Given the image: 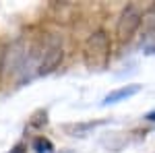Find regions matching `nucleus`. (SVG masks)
<instances>
[{"mask_svg":"<svg viewBox=\"0 0 155 153\" xmlns=\"http://www.w3.org/2000/svg\"><path fill=\"white\" fill-rule=\"evenodd\" d=\"M83 60L87 68L91 71H104L110 62V37L104 29H97L85 39Z\"/></svg>","mask_w":155,"mask_h":153,"instance_id":"f257e3e1","label":"nucleus"},{"mask_svg":"<svg viewBox=\"0 0 155 153\" xmlns=\"http://www.w3.org/2000/svg\"><path fill=\"white\" fill-rule=\"evenodd\" d=\"M141 23H143V12L139 11L134 4H128L124 11L120 12L118 21H116V39L120 44L128 42L137 33V29L141 27Z\"/></svg>","mask_w":155,"mask_h":153,"instance_id":"f03ea898","label":"nucleus"},{"mask_svg":"<svg viewBox=\"0 0 155 153\" xmlns=\"http://www.w3.org/2000/svg\"><path fill=\"white\" fill-rule=\"evenodd\" d=\"M62 60H64V50H62V46H50L44 52L39 64H37V75H50L52 71H56L60 64H62Z\"/></svg>","mask_w":155,"mask_h":153,"instance_id":"7ed1b4c3","label":"nucleus"},{"mask_svg":"<svg viewBox=\"0 0 155 153\" xmlns=\"http://www.w3.org/2000/svg\"><path fill=\"white\" fill-rule=\"evenodd\" d=\"M143 89V85H139V83H132V85H124V87H120V89H116V91H112V93H107L106 97H104V106H110V104H118V101H122V99H128V97H132V95H137L139 91Z\"/></svg>","mask_w":155,"mask_h":153,"instance_id":"20e7f679","label":"nucleus"},{"mask_svg":"<svg viewBox=\"0 0 155 153\" xmlns=\"http://www.w3.org/2000/svg\"><path fill=\"white\" fill-rule=\"evenodd\" d=\"M33 151L35 153H54V143L46 137H37L33 139Z\"/></svg>","mask_w":155,"mask_h":153,"instance_id":"39448f33","label":"nucleus"},{"mask_svg":"<svg viewBox=\"0 0 155 153\" xmlns=\"http://www.w3.org/2000/svg\"><path fill=\"white\" fill-rule=\"evenodd\" d=\"M143 23L147 29H155V2L143 12Z\"/></svg>","mask_w":155,"mask_h":153,"instance_id":"423d86ee","label":"nucleus"},{"mask_svg":"<svg viewBox=\"0 0 155 153\" xmlns=\"http://www.w3.org/2000/svg\"><path fill=\"white\" fill-rule=\"evenodd\" d=\"M4 62H6V52H4V48L0 46V77H2V68H4Z\"/></svg>","mask_w":155,"mask_h":153,"instance_id":"0eeeda50","label":"nucleus"},{"mask_svg":"<svg viewBox=\"0 0 155 153\" xmlns=\"http://www.w3.org/2000/svg\"><path fill=\"white\" fill-rule=\"evenodd\" d=\"M11 153H27V151H25V145H17L11 149Z\"/></svg>","mask_w":155,"mask_h":153,"instance_id":"6e6552de","label":"nucleus"},{"mask_svg":"<svg viewBox=\"0 0 155 153\" xmlns=\"http://www.w3.org/2000/svg\"><path fill=\"white\" fill-rule=\"evenodd\" d=\"M145 120H149V122H155V110H153V112H149V114L145 116Z\"/></svg>","mask_w":155,"mask_h":153,"instance_id":"1a4fd4ad","label":"nucleus"}]
</instances>
